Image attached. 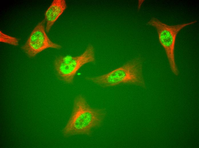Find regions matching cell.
Masks as SVG:
<instances>
[{"label": "cell", "instance_id": "obj_1", "mask_svg": "<svg viewBox=\"0 0 199 148\" xmlns=\"http://www.w3.org/2000/svg\"><path fill=\"white\" fill-rule=\"evenodd\" d=\"M106 115L105 110L91 107L83 96L78 95L74 99L71 116L62 133L65 137L90 135L92 129L100 126Z\"/></svg>", "mask_w": 199, "mask_h": 148}, {"label": "cell", "instance_id": "obj_2", "mask_svg": "<svg viewBox=\"0 0 199 148\" xmlns=\"http://www.w3.org/2000/svg\"><path fill=\"white\" fill-rule=\"evenodd\" d=\"M87 80L103 88L122 84H132L145 88L142 62L139 57L135 58L106 73L95 77H87Z\"/></svg>", "mask_w": 199, "mask_h": 148}, {"label": "cell", "instance_id": "obj_3", "mask_svg": "<svg viewBox=\"0 0 199 148\" xmlns=\"http://www.w3.org/2000/svg\"><path fill=\"white\" fill-rule=\"evenodd\" d=\"M95 61L94 48L89 44L81 54L76 56H61L55 60L54 66L58 78L63 82L71 84L77 72L83 66Z\"/></svg>", "mask_w": 199, "mask_h": 148}, {"label": "cell", "instance_id": "obj_4", "mask_svg": "<svg viewBox=\"0 0 199 148\" xmlns=\"http://www.w3.org/2000/svg\"><path fill=\"white\" fill-rule=\"evenodd\" d=\"M196 22L194 20L188 22L169 25L155 17L152 18L148 24L155 27L158 32L159 42L164 48L172 72L176 76L179 74L175 61L174 50L177 34L184 28Z\"/></svg>", "mask_w": 199, "mask_h": 148}, {"label": "cell", "instance_id": "obj_5", "mask_svg": "<svg viewBox=\"0 0 199 148\" xmlns=\"http://www.w3.org/2000/svg\"><path fill=\"white\" fill-rule=\"evenodd\" d=\"M45 19L39 22L34 28L21 49L29 58L49 48L60 49L61 45L52 41L46 33Z\"/></svg>", "mask_w": 199, "mask_h": 148}, {"label": "cell", "instance_id": "obj_6", "mask_svg": "<svg viewBox=\"0 0 199 148\" xmlns=\"http://www.w3.org/2000/svg\"><path fill=\"white\" fill-rule=\"evenodd\" d=\"M65 0H54L46 11L45 20L46 22V32H48L51 27L66 8Z\"/></svg>", "mask_w": 199, "mask_h": 148}, {"label": "cell", "instance_id": "obj_7", "mask_svg": "<svg viewBox=\"0 0 199 148\" xmlns=\"http://www.w3.org/2000/svg\"><path fill=\"white\" fill-rule=\"evenodd\" d=\"M0 42L14 46L18 45L19 39L5 34L0 31Z\"/></svg>", "mask_w": 199, "mask_h": 148}, {"label": "cell", "instance_id": "obj_8", "mask_svg": "<svg viewBox=\"0 0 199 148\" xmlns=\"http://www.w3.org/2000/svg\"><path fill=\"white\" fill-rule=\"evenodd\" d=\"M143 1L142 0H140L139 1V3H138V8H140V7L141 4L142 3V2H143Z\"/></svg>", "mask_w": 199, "mask_h": 148}]
</instances>
